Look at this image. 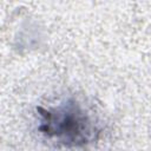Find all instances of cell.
<instances>
[{
    "label": "cell",
    "instance_id": "cell-1",
    "mask_svg": "<svg viewBox=\"0 0 151 151\" xmlns=\"http://www.w3.org/2000/svg\"><path fill=\"white\" fill-rule=\"evenodd\" d=\"M48 119L46 122L47 124V132L52 131L58 134H66L67 138L72 139L74 143L80 140L81 137V130L85 127L84 119H80L79 116H77L74 112H63L60 116L57 114V119L47 112Z\"/></svg>",
    "mask_w": 151,
    "mask_h": 151
}]
</instances>
